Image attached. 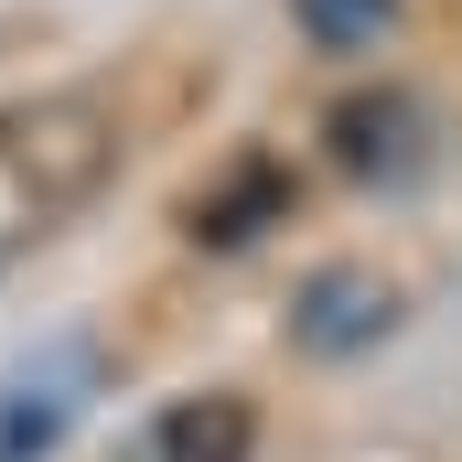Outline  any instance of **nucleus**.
Segmentation results:
<instances>
[{
    "mask_svg": "<svg viewBox=\"0 0 462 462\" xmlns=\"http://www.w3.org/2000/svg\"><path fill=\"white\" fill-rule=\"evenodd\" d=\"M118 172V118L108 97L65 87V97H22L0 108V258L43 247L54 226L87 216V194Z\"/></svg>",
    "mask_w": 462,
    "mask_h": 462,
    "instance_id": "obj_1",
    "label": "nucleus"
},
{
    "mask_svg": "<svg viewBox=\"0 0 462 462\" xmlns=\"http://www.w3.org/2000/svg\"><path fill=\"white\" fill-rule=\"evenodd\" d=\"M258 452V409L236 387H205V398H172L162 420H140L129 462H247Z\"/></svg>",
    "mask_w": 462,
    "mask_h": 462,
    "instance_id": "obj_2",
    "label": "nucleus"
},
{
    "mask_svg": "<svg viewBox=\"0 0 462 462\" xmlns=\"http://www.w3.org/2000/svg\"><path fill=\"white\" fill-rule=\"evenodd\" d=\"M76 409H87V355H54V365L11 376L0 387V462H43L76 430Z\"/></svg>",
    "mask_w": 462,
    "mask_h": 462,
    "instance_id": "obj_3",
    "label": "nucleus"
},
{
    "mask_svg": "<svg viewBox=\"0 0 462 462\" xmlns=\"http://www.w3.org/2000/svg\"><path fill=\"white\" fill-rule=\"evenodd\" d=\"M398 323V301L365 280V269H323L312 291H301V345L312 355H355V345H376Z\"/></svg>",
    "mask_w": 462,
    "mask_h": 462,
    "instance_id": "obj_4",
    "label": "nucleus"
},
{
    "mask_svg": "<svg viewBox=\"0 0 462 462\" xmlns=\"http://www.w3.org/2000/svg\"><path fill=\"white\" fill-rule=\"evenodd\" d=\"M291 22H301L323 54H365V43L398 22V0H291Z\"/></svg>",
    "mask_w": 462,
    "mask_h": 462,
    "instance_id": "obj_5",
    "label": "nucleus"
}]
</instances>
